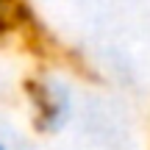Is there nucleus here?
<instances>
[{
  "label": "nucleus",
  "instance_id": "nucleus-1",
  "mask_svg": "<svg viewBox=\"0 0 150 150\" xmlns=\"http://www.w3.org/2000/svg\"><path fill=\"white\" fill-rule=\"evenodd\" d=\"M28 100L33 111V125L39 134H59L70 125L75 111L72 86L61 75L45 72L28 83Z\"/></svg>",
  "mask_w": 150,
  "mask_h": 150
},
{
  "label": "nucleus",
  "instance_id": "nucleus-2",
  "mask_svg": "<svg viewBox=\"0 0 150 150\" xmlns=\"http://www.w3.org/2000/svg\"><path fill=\"white\" fill-rule=\"evenodd\" d=\"M22 14V0H0V31H8Z\"/></svg>",
  "mask_w": 150,
  "mask_h": 150
},
{
  "label": "nucleus",
  "instance_id": "nucleus-3",
  "mask_svg": "<svg viewBox=\"0 0 150 150\" xmlns=\"http://www.w3.org/2000/svg\"><path fill=\"white\" fill-rule=\"evenodd\" d=\"M0 150H8V145H3V142H0Z\"/></svg>",
  "mask_w": 150,
  "mask_h": 150
}]
</instances>
